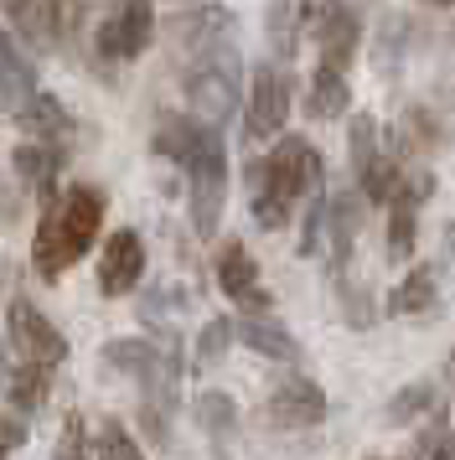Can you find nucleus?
I'll list each match as a JSON object with an SVG mask.
<instances>
[{
    "instance_id": "obj_1",
    "label": "nucleus",
    "mask_w": 455,
    "mask_h": 460,
    "mask_svg": "<svg viewBox=\"0 0 455 460\" xmlns=\"http://www.w3.org/2000/svg\"><path fill=\"white\" fill-rule=\"evenodd\" d=\"M248 181V202H254V223L259 228H285L290 212L300 197H321V181H326V161H321V150L300 140V135H285L274 155L264 161H248L244 171Z\"/></svg>"
},
{
    "instance_id": "obj_2",
    "label": "nucleus",
    "mask_w": 455,
    "mask_h": 460,
    "mask_svg": "<svg viewBox=\"0 0 455 460\" xmlns=\"http://www.w3.org/2000/svg\"><path fill=\"white\" fill-rule=\"evenodd\" d=\"M103 228V191L99 187H62L58 197H47V208L37 217V238H31V259L47 279H58L94 249V238Z\"/></svg>"
},
{
    "instance_id": "obj_3",
    "label": "nucleus",
    "mask_w": 455,
    "mask_h": 460,
    "mask_svg": "<svg viewBox=\"0 0 455 460\" xmlns=\"http://www.w3.org/2000/svg\"><path fill=\"white\" fill-rule=\"evenodd\" d=\"M186 104L212 129L233 119V109H238V58L228 47H212L207 58H197V67L186 73Z\"/></svg>"
},
{
    "instance_id": "obj_4",
    "label": "nucleus",
    "mask_w": 455,
    "mask_h": 460,
    "mask_svg": "<svg viewBox=\"0 0 455 460\" xmlns=\"http://www.w3.org/2000/svg\"><path fill=\"white\" fill-rule=\"evenodd\" d=\"M186 197H192V228L218 233V217H223V197H228V150L223 135H212L202 146V155L186 166Z\"/></svg>"
},
{
    "instance_id": "obj_5",
    "label": "nucleus",
    "mask_w": 455,
    "mask_h": 460,
    "mask_svg": "<svg viewBox=\"0 0 455 460\" xmlns=\"http://www.w3.org/2000/svg\"><path fill=\"white\" fill-rule=\"evenodd\" d=\"M218 290L238 305V311H248L254 321H264L269 305H274V295L264 290V279H259V264H254V253L238 243V238H228L223 249H218Z\"/></svg>"
},
{
    "instance_id": "obj_6",
    "label": "nucleus",
    "mask_w": 455,
    "mask_h": 460,
    "mask_svg": "<svg viewBox=\"0 0 455 460\" xmlns=\"http://www.w3.org/2000/svg\"><path fill=\"white\" fill-rule=\"evenodd\" d=\"M11 347H16L26 362L52 367V362L67 357V336H62L58 326H52V321L26 300V295H16V300H11Z\"/></svg>"
},
{
    "instance_id": "obj_7",
    "label": "nucleus",
    "mask_w": 455,
    "mask_h": 460,
    "mask_svg": "<svg viewBox=\"0 0 455 460\" xmlns=\"http://www.w3.org/2000/svg\"><path fill=\"white\" fill-rule=\"evenodd\" d=\"M150 31H156V11L145 0H135V5H120L114 16H103L99 31H94V47H99V58H109V63H129V58L145 52Z\"/></svg>"
},
{
    "instance_id": "obj_8",
    "label": "nucleus",
    "mask_w": 455,
    "mask_h": 460,
    "mask_svg": "<svg viewBox=\"0 0 455 460\" xmlns=\"http://www.w3.org/2000/svg\"><path fill=\"white\" fill-rule=\"evenodd\" d=\"M285 119H290V73L274 63H259L254 84H248V135L269 140V135H280Z\"/></svg>"
},
{
    "instance_id": "obj_9",
    "label": "nucleus",
    "mask_w": 455,
    "mask_h": 460,
    "mask_svg": "<svg viewBox=\"0 0 455 460\" xmlns=\"http://www.w3.org/2000/svg\"><path fill=\"white\" fill-rule=\"evenodd\" d=\"M326 419V394L310 383V377H280L274 394H269V424L280 429H310Z\"/></svg>"
},
{
    "instance_id": "obj_10",
    "label": "nucleus",
    "mask_w": 455,
    "mask_h": 460,
    "mask_svg": "<svg viewBox=\"0 0 455 460\" xmlns=\"http://www.w3.org/2000/svg\"><path fill=\"white\" fill-rule=\"evenodd\" d=\"M145 274V243L135 228H120L109 243H103V259H99V290L114 300V295H129L140 285Z\"/></svg>"
},
{
    "instance_id": "obj_11",
    "label": "nucleus",
    "mask_w": 455,
    "mask_h": 460,
    "mask_svg": "<svg viewBox=\"0 0 455 460\" xmlns=\"http://www.w3.org/2000/svg\"><path fill=\"white\" fill-rule=\"evenodd\" d=\"M5 16H11V26H21L37 47H58L62 31L83 22L78 5H52V0H31V5H26V0H11Z\"/></svg>"
},
{
    "instance_id": "obj_12",
    "label": "nucleus",
    "mask_w": 455,
    "mask_h": 460,
    "mask_svg": "<svg viewBox=\"0 0 455 460\" xmlns=\"http://www.w3.org/2000/svg\"><path fill=\"white\" fill-rule=\"evenodd\" d=\"M212 135H218L212 125H197V119H186V114H161L156 129H150V150L165 155V161H176V166H192Z\"/></svg>"
},
{
    "instance_id": "obj_13",
    "label": "nucleus",
    "mask_w": 455,
    "mask_h": 460,
    "mask_svg": "<svg viewBox=\"0 0 455 460\" xmlns=\"http://www.w3.org/2000/svg\"><path fill=\"white\" fill-rule=\"evenodd\" d=\"M357 42H362V16L347 11V5H331L321 26H316V47H321V67H342L357 58Z\"/></svg>"
},
{
    "instance_id": "obj_14",
    "label": "nucleus",
    "mask_w": 455,
    "mask_h": 460,
    "mask_svg": "<svg viewBox=\"0 0 455 460\" xmlns=\"http://www.w3.org/2000/svg\"><path fill=\"white\" fill-rule=\"evenodd\" d=\"M31 99H37V67L11 31H0V104H11L21 114Z\"/></svg>"
},
{
    "instance_id": "obj_15",
    "label": "nucleus",
    "mask_w": 455,
    "mask_h": 460,
    "mask_svg": "<svg viewBox=\"0 0 455 460\" xmlns=\"http://www.w3.org/2000/svg\"><path fill=\"white\" fill-rule=\"evenodd\" d=\"M357 223H362V197L357 191H336L326 208V233H331V279L347 274L352 243H357Z\"/></svg>"
},
{
    "instance_id": "obj_16",
    "label": "nucleus",
    "mask_w": 455,
    "mask_h": 460,
    "mask_svg": "<svg viewBox=\"0 0 455 460\" xmlns=\"http://www.w3.org/2000/svg\"><path fill=\"white\" fill-rule=\"evenodd\" d=\"M197 429H202V435L212 439V450L228 460L233 445H238V403H233L228 394H218V388L202 394L197 398Z\"/></svg>"
},
{
    "instance_id": "obj_17",
    "label": "nucleus",
    "mask_w": 455,
    "mask_h": 460,
    "mask_svg": "<svg viewBox=\"0 0 455 460\" xmlns=\"http://www.w3.org/2000/svg\"><path fill=\"white\" fill-rule=\"evenodd\" d=\"M16 125L26 129V140H37V146H52V140H62L67 129H73V119H67V109L52 99V93H37L31 104L16 114Z\"/></svg>"
},
{
    "instance_id": "obj_18",
    "label": "nucleus",
    "mask_w": 455,
    "mask_h": 460,
    "mask_svg": "<svg viewBox=\"0 0 455 460\" xmlns=\"http://www.w3.org/2000/svg\"><path fill=\"white\" fill-rule=\"evenodd\" d=\"M11 166H16V176L26 181L31 191H52V181H58V166L62 155L52 146H37V140H21L16 150H11ZM58 197V191H52Z\"/></svg>"
},
{
    "instance_id": "obj_19",
    "label": "nucleus",
    "mask_w": 455,
    "mask_h": 460,
    "mask_svg": "<svg viewBox=\"0 0 455 460\" xmlns=\"http://www.w3.org/2000/svg\"><path fill=\"white\" fill-rule=\"evenodd\" d=\"M238 341L254 347L259 357H274V362H300V341L280 321H238Z\"/></svg>"
},
{
    "instance_id": "obj_20",
    "label": "nucleus",
    "mask_w": 455,
    "mask_h": 460,
    "mask_svg": "<svg viewBox=\"0 0 455 460\" xmlns=\"http://www.w3.org/2000/svg\"><path fill=\"white\" fill-rule=\"evenodd\" d=\"M347 99H352L347 78H342L336 67H316V78H310V88H306L310 119H336V114H347Z\"/></svg>"
},
{
    "instance_id": "obj_21",
    "label": "nucleus",
    "mask_w": 455,
    "mask_h": 460,
    "mask_svg": "<svg viewBox=\"0 0 455 460\" xmlns=\"http://www.w3.org/2000/svg\"><path fill=\"white\" fill-rule=\"evenodd\" d=\"M103 367H114V373H129V377H150L161 367V347L156 341H109L103 347Z\"/></svg>"
},
{
    "instance_id": "obj_22",
    "label": "nucleus",
    "mask_w": 455,
    "mask_h": 460,
    "mask_svg": "<svg viewBox=\"0 0 455 460\" xmlns=\"http://www.w3.org/2000/svg\"><path fill=\"white\" fill-rule=\"evenodd\" d=\"M228 26H233L228 11L202 5V11H182V16L171 22V31H176V42H186V47H212V37H223Z\"/></svg>"
},
{
    "instance_id": "obj_23",
    "label": "nucleus",
    "mask_w": 455,
    "mask_h": 460,
    "mask_svg": "<svg viewBox=\"0 0 455 460\" xmlns=\"http://www.w3.org/2000/svg\"><path fill=\"white\" fill-rule=\"evenodd\" d=\"M430 305H434V270L430 264H419V270L404 274V285L388 295L383 311L388 315H419V311H430Z\"/></svg>"
},
{
    "instance_id": "obj_24",
    "label": "nucleus",
    "mask_w": 455,
    "mask_h": 460,
    "mask_svg": "<svg viewBox=\"0 0 455 460\" xmlns=\"http://www.w3.org/2000/svg\"><path fill=\"white\" fill-rule=\"evenodd\" d=\"M47 388H52V367H37V362H26V367H16V373H11V383H5V398L16 403L21 414H31V409H41Z\"/></svg>"
},
{
    "instance_id": "obj_25",
    "label": "nucleus",
    "mask_w": 455,
    "mask_h": 460,
    "mask_svg": "<svg viewBox=\"0 0 455 460\" xmlns=\"http://www.w3.org/2000/svg\"><path fill=\"white\" fill-rule=\"evenodd\" d=\"M430 409H434V388H430V383H409V388H398V394L388 398V409H383V424L404 429V424H414V419L430 414Z\"/></svg>"
},
{
    "instance_id": "obj_26",
    "label": "nucleus",
    "mask_w": 455,
    "mask_h": 460,
    "mask_svg": "<svg viewBox=\"0 0 455 460\" xmlns=\"http://www.w3.org/2000/svg\"><path fill=\"white\" fill-rule=\"evenodd\" d=\"M233 336H238V321H233V315H212L202 332H197V352H192L197 367H212V362L233 347Z\"/></svg>"
},
{
    "instance_id": "obj_27",
    "label": "nucleus",
    "mask_w": 455,
    "mask_h": 460,
    "mask_svg": "<svg viewBox=\"0 0 455 460\" xmlns=\"http://www.w3.org/2000/svg\"><path fill=\"white\" fill-rule=\"evenodd\" d=\"M94 456L99 460H145L140 445L129 439V429H124L120 419H103L99 424V435H94Z\"/></svg>"
},
{
    "instance_id": "obj_28",
    "label": "nucleus",
    "mask_w": 455,
    "mask_h": 460,
    "mask_svg": "<svg viewBox=\"0 0 455 460\" xmlns=\"http://www.w3.org/2000/svg\"><path fill=\"white\" fill-rule=\"evenodd\" d=\"M347 150H352V166H357V176L383 161V155H378V119H372V114H357V119H352Z\"/></svg>"
},
{
    "instance_id": "obj_29",
    "label": "nucleus",
    "mask_w": 455,
    "mask_h": 460,
    "mask_svg": "<svg viewBox=\"0 0 455 460\" xmlns=\"http://www.w3.org/2000/svg\"><path fill=\"white\" fill-rule=\"evenodd\" d=\"M336 300H342V315H347V326H357V332H368L372 326V295L362 290V285H357V279H347V274H342V279H336Z\"/></svg>"
},
{
    "instance_id": "obj_30",
    "label": "nucleus",
    "mask_w": 455,
    "mask_h": 460,
    "mask_svg": "<svg viewBox=\"0 0 455 460\" xmlns=\"http://www.w3.org/2000/svg\"><path fill=\"white\" fill-rule=\"evenodd\" d=\"M440 140H445V129L434 125L424 109H409V114H404V129H398V146H404V150H414V146H440Z\"/></svg>"
},
{
    "instance_id": "obj_31",
    "label": "nucleus",
    "mask_w": 455,
    "mask_h": 460,
    "mask_svg": "<svg viewBox=\"0 0 455 460\" xmlns=\"http://www.w3.org/2000/svg\"><path fill=\"white\" fill-rule=\"evenodd\" d=\"M52 460H94L88 456V429H83V414L62 419V435H58V456Z\"/></svg>"
},
{
    "instance_id": "obj_32",
    "label": "nucleus",
    "mask_w": 455,
    "mask_h": 460,
    "mask_svg": "<svg viewBox=\"0 0 455 460\" xmlns=\"http://www.w3.org/2000/svg\"><path fill=\"white\" fill-rule=\"evenodd\" d=\"M326 208L331 202H321V197H310V212H306V228H300V253H321V233H326Z\"/></svg>"
},
{
    "instance_id": "obj_33",
    "label": "nucleus",
    "mask_w": 455,
    "mask_h": 460,
    "mask_svg": "<svg viewBox=\"0 0 455 460\" xmlns=\"http://www.w3.org/2000/svg\"><path fill=\"white\" fill-rule=\"evenodd\" d=\"M414 460H455V429H430L414 445Z\"/></svg>"
},
{
    "instance_id": "obj_34",
    "label": "nucleus",
    "mask_w": 455,
    "mask_h": 460,
    "mask_svg": "<svg viewBox=\"0 0 455 460\" xmlns=\"http://www.w3.org/2000/svg\"><path fill=\"white\" fill-rule=\"evenodd\" d=\"M398 31H409V22H404V16H383V47H378V63L383 67H393L398 63Z\"/></svg>"
},
{
    "instance_id": "obj_35",
    "label": "nucleus",
    "mask_w": 455,
    "mask_h": 460,
    "mask_svg": "<svg viewBox=\"0 0 455 460\" xmlns=\"http://www.w3.org/2000/svg\"><path fill=\"white\" fill-rule=\"evenodd\" d=\"M21 439H26V424H21V419H5V414H0V460H5V450H16Z\"/></svg>"
},
{
    "instance_id": "obj_36",
    "label": "nucleus",
    "mask_w": 455,
    "mask_h": 460,
    "mask_svg": "<svg viewBox=\"0 0 455 460\" xmlns=\"http://www.w3.org/2000/svg\"><path fill=\"white\" fill-rule=\"evenodd\" d=\"M16 208H21V202H16V191H11V187H0V223H16Z\"/></svg>"
},
{
    "instance_id": "obj_37",
    "label": "nucleus",
    "mask_w": 455,
    "mask_h": 460,
    "mask_svg": "<svg viewBox=\"0 0 455 460\" xmlns=\"http://www.w3.org/2000/svg\"><path fill=\"white\" fill-rule=\"evenodd\" d=\"M445 388H451V398H455V352L445 357Z\"/></svg>"
},
{
    "instance_id": "obj_38",
    "label": "nucleus",
    "mask_w": 455,
    "mask_h": 460,
    "mask_svg": "<svg viewBox=\"0 0 455 460\" xmlns=\"http://www.w3.org/2000/svg\"><path fill=\"white\" fill-rule=\"evenodd\" d=\"M11 373H16V367H5V341H0V388L11 383Z\"/></svg>"
},
{
    "instance_id": "obj_39",
    "label": "nucleus",
    "mask_w": 455,
    "mask_h": 460,
    "mask_svg": "<svg viewBox=\"0 0 455 460\" xmlns=\"http://www.w3.org/2000/svg\"><path fill=\"white\" fill-rule=\"evenodd\" d=\"M0 279H5V264H0Z\"/></svg>"
},
{
    "instance_id": "obj_40",
    "label": "nucleus",
    "mask_w": 455,
    "mask_h": 460,
    "mask_svg": "<svg viewBox=\"0 0 455 460\" xmlns=\"http://www.w3.org/2000/svg\"><path fill=\"white\" fill-rule=\"evenodd\" d=\"M372 460H388V456H372Z\"/></svg>"
}]
</instances>
